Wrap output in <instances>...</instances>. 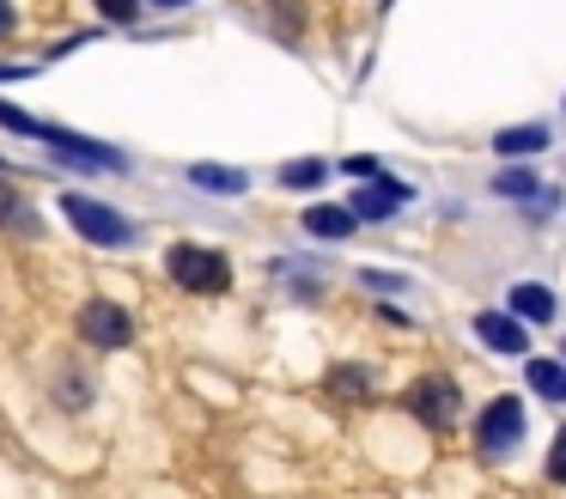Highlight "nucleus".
<instances>
[{
    "label": "nucleus",
    "mask_w": 566,
    "mask_h": 499,
    "mask_svg": "<svg viewBox=\"0 0 566 499\" xmlns=\"http://www.w3.org/2000/svg\"><path fill=\"white\" fill-rule=\"evenodd\" d=\"M62 214L74 219V231L86 243H104V250H123L128 238H135V226H128L123 214H116L111 201H98V195H80V189H62Z\"/></svg>",
    "instance_id": "obj_1"
},
{
    "label": "nucleus",
    "mask_w": 566,
    "mask_h": 499,
    "mask_svg": "<svg viewBox=\"0 0 566 499\" xmlns=\"http://www.w3.org/2000/svg\"><path fill=\"white\" fill-rule=\"evenodd\" d=\"M165 268H171V280L184 292H226L232 287V262H226V250H213V243H171Z\"/></svg>",
    "instance_id": "obj_2"
},
{
    "label": "nucleus",
    "mask_w": 566,
    "mask_h": 499,
    "mask_svg": "<svg viewBox=\"0 0 566 499\" xmlns=\"http://www.w3.org/2000/svg\"><path fill=\"white\" fill-rule=\"evenodd\" d=\"M475 438H481V457H488V462L512 457V450L524 445V402H517V396H493L488 414H481V426H475Z\"/></svg>",
    "instance_id": "obj_3"
},
{
    "label": "nucleus",
    "mask_w": 566,
    "mask_h": 499,
    "mask_svg": "<svg viewBox=\"0 0 566 499\" xmlns=\"http://www.w3.org/2000/svg\"><path fill=\"white\" fill-rule=\"evenodd\" d=\"M80 341L98 347V353L128 347V341H135V316H128L116 299H86L80 304Z\"/></svg>",
    "instance_id": "obj_4"
},
{
    "label": "nucleus",
    "mask_w": 566,
    "mask_h": 499,
    "mask_svg": "<svg viewBox=\"0 0 566 499\" xmlns=\"http://www.w3.org/2000/svg\"><path fill=\"white\" fill-rule=\"evenodd\" d=\"M408 408H415V420H427L432 433H444V426H457V414H463V389H457V377L432 372L408 389Z\"/></svg>",
    "instance_id": "obj_5"
},
{
    "label": "nucleus",
    "mask_w": 566,
    "mask_h": 499,
    "mask_svg": "<svg viewBox=\"0 0 566 499\" xmlns=\"http://www.w3.org/2000/svg\"><path fill=\"white\" fill-rule=\"evenodd\" d=\"M38 141H43V146H55V153H62L67 165H86V170H128V158L116 153V146L86 141V134H74V128H50V122H43Z\"/></svg>",
    "instance_id": "obj_6"
},
{
    "label": "nucleus",
    "mask_w": 566,
    "mask_h": 499,
    "mask_svg": "<svg viewBox=\"0 0 566 499\" xmlns=\"http://www.w3.org/2000/svg\"><path fill=\"white\" fill-rule=\"evenodd\" d=\"M408 195H415L408 183H396V177H384V170H378V177H366V189H354V201H347V207H354V219H390L396 207H408Z\"/></svg>",
    "instance_id": "obj_7"
},
{
    "label": "nucleus",
    "mask_w": 566,
    "mask_h": 499,
    "mask_svg": "<svg viewBox=\"0 0 566 499\" xmlns=\"http://www.w3.org/2000/svg\"><path fill=\"white\" fill-rule=\"evenodd\" d=\"M475 341L488 353H505V360H524V353H530L524 323H517V316H505V311H481L475 316Z\"/></svg>",
    "instance_id": "obj_8"
},
{
    "label": "nucleus",
    "mask_w": 566,
    "mask_h": 499,
    "mask_svg": "<svg viewBox=\"0 0 566 499\" xmlns=\"http://www.w3.org/2000/svg\"><path fill=\"white\" fill-rule=\"evenodd\" d=\"M505 304H512L517 323H554V311H560L554 287H542V280H517V287L505 292Z\"/></svg>",
    "instance_id": "obj_9"
},
{
    "label": "nucleus",
    "mask_w": 566,
    "mask_h": 499,
    "mask_svg": "<svg viewBox=\"0 0 566 499\" xmlns=\"http://www.w3.org/2000/svg\"><path fill=\"white\" fill-rule=\"evenodd\" d=\"M554 134L542 128V122H524V128H500L493 134V153L500 158H530V153H548Z\"/></svg>",
    "instance_id": "obj_10"
},
{
    "label": "nucleus",
    "mask_w": 566,
    "mask_h": 499,
    "mask_svg": "<svg viewBox=\"0 0 566 499\" xmlns=\"http://www.w3.org/2000/svg\"><path fill=\"white\" fill-rule=\"evenodd\" d=\"M354 207H305V231L311 238H354Z\"/></svg>",
    "instance_id": "obj_11"
},
{
    "label": "nucleus",
    "mask_w": 566,
    "mask_h": 499,
    "mask_svg": "<svg viewBox=\"0 0 566 499\" xmlns=\"http://www.w3.org/2000/svg\"><path fill=\"white\" fill-rule=\"evenodd\" d=\"M524 377H530V389H536L542 402H566V365H554V360H530V365H524Z\"/></svg>",
    "instance_id": "obj_12"
},
{
    "label": "nucleus",
    "mask_w": 566,
    "mask_h": 499,
    "mask_svg": "<svg viewBox=\"0 0 566 499\" xmlns=\"http://www.w3.org/2000/svg\"><path fill=\"white\" fill-rule=\"evenodd\" d=\"M536 189H542V177L530 165H512V170H500V177H493V195H505V201H530Z\"/></svg>",
    "instance_id": "obj_13"
},
{
    "label": "nucleus",
    "mask_w": 566,
    "mask_h": 499,
    "mask_svg": "<svg viewBox=\"0 0 566 499\" xmlns=\"http://www.w3.org/2000/svg\"><path fill=\"white\" fill-rule=\"evenodd\" d=\"M0 226L38 231V214H25V195H19V183H7V177H0Z\"/></svg>",
    "instance_id": "obj_14"
},
{
    "label": "nucleus",
    "mask_w": 566,
    "mask_h": 499,
    "mask_svg": "<svg viewBox=\"0 0 566 499\" xmlns=\"http://www.w3.org/2000/svg\"><path fill=\"white\" fill-rule=\"evenodd\" d=\"M189 183H196V189H213V195H238V189H244V170H220V165H196V170H189Z\"/></svg>",
    "instance_id": "obj_15"
},
{
    "label": "nucleus",
    "mask_w": 566,
    "mask_h": 499,
    "mask_svg": "<svg viewBox=\"0 0 566 499\" xmlns=\"http://www.w3.org/2000/svg\"><path fill=\"white\" fill-rule=\"evenodd\" d=\"M323 177H329V165H323V158H305V165H286V170H281L286 189H317Z\"/></svg>",
    "instance_id": "obj_16"
},
{
    "label": "nucleus",
    "mask_w": 566,
    "mask_h": 499,
    "mask_svg": "<svg viewBox=\"0 0 566 499\" xmlns=\"http://www.w3.org/2000/svg\"><path fill=\"white\" fill-rule=\"evenodd\" d=\"M0 128H13V134H31V141H38V128H43V122H38V116H25V110L13 104V97H0Z\"/></svg>",
    "instance_id": "obj_17"
},
{
    "label": "nucleus",
    "mask_w": 566,
    "mask_h": 499,
    "mask_svg": "<svg viewBox=\"0 0 566 499\" xmlns=\"http://www.w3.org/2000/svg\"><path fill=\"white\" fill-rule=\"evenodd\" d=\"M98 12H104V19H116V24H135L140 19V0H98Z\"/></svg>",
    "instance_id": "obj_18"
},
{
    "label": "nucleus",
    "mask_w": 566,
    "mask_h": 499,
    "mask_svg": "<svg viewBox=\"0 0 566 499\" xmlns=\"http://www.w3.org/2000/svg\"><path fill=\"white\" fill-rule=\"evenodd\" d=\"M55 389H67V408H86V402H92V384H86V377H80V372H67V377H62V384H55Z\"/></svg>",
    "instance_id": "obj_19"
},
{
    "label": "nucleus",
    "mask_w": 566,
    "mask_h": 499,
    "mask_svg": "<svg viewBox=\"0 0 566 499\" xmlns=\"http://www.w3.org/2000/svg\"><path fill=\"white\" fill-rule=\"evenodd\" d=\"M342 170H347V177H359V183H366V177H378V158H371V153H354V158H342Z\"/></svg>",
    "instance_id": "obj_20"
},
{
    "label": "nucleus",
    "mask_w": 566,
    "mask_h": 499,
    "mask_svg": "<svg viewBox=\"0 0 566 499\" xmlns=\"http://www.w3.org/2000/svg\"><path fill=\"white\" fill-rule=\"evenodd\" d=\"M329 384H335V389H366V384H371V372H359V365H335Z\"/></svg>",
    "instance_id": "obj_21"
},
{
    "label": "nucleus",
    "mask_w": 566,
    "mask_h": 499,
    "mask_svg": "<svg viewBox=\"0 0 566 499\" xmlns=\"http://www.w3.org/2000/svg\"><path fill=\"white\" fill-rule=\"evenodd\" d=\"M548 481H566V426L554 433V450H548Z\"/></svg>",
    "instance_id": "obj_22"
},
{
    "label": "nucleus",
    "mask_w": 566,
    "mask_h": 499,
    "mask_svg": "<svg viewBox=\"0 0 566 499\" xmlns=\"http://www.w3.org/2000/svg\"><path fill=\"white\" fill-rule=\"evenodd\" d=\"M359 280H366V287H378V292H408V280H402V274H378V268H366Z\"/></svg>",
    "instance_id": "obj_23"
},
{
    "label": "nucleus",
    "mask_w": 566,
    "mask_h": 499,
    "mask_svg": "<svg viewBox=\"0 0 566 499\" xmlns=\"http://www.w3.org/2000/svg\"><path fill=\"white\" fill-rule=\"evenodd\" d=\"M19 31V12H13V0H0V37H13Z\"/></svg>",
    "instance_id": "obj_24"
},
{
    "label": "nucleus",
    "mask_w": 566,
    "mask_h": 499,
    "mask_svg": "<svg viewBox=\"0 0 566 499\" xmlns=\"http://www.w3.org/2000/svg\"><path fill=\"white\" fill-rule=\"evenodd\" d=\"M153 7H196V0H153Z\"/></svg>",
    "instance_id": "obj_25"
}]
</instances>
